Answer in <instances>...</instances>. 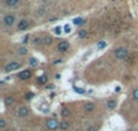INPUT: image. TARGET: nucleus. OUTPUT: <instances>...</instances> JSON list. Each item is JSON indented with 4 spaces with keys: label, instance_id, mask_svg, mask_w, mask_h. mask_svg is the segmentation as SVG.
<instances>
[{
    "label": "nucleus",
    "instance_id": "nucleus-6",
    "mask_svg": "<svg viewBox=\"0 0 138 131\" xmlns=\"http://www.w3.org/2000/svg\"><path fill=\"white\" fill-rule=\"evenodd\" d=\"M57 49H58L59 52L64 53V52H67V51L69 49V43H68L67 41H61V42L58 43V46H57Z\"/></svg>",
    "mask_w": 138,
    "mask_h": 131
},
{
    "label": "nucleus",
    "instance_id": "nucleus-5",
    "mask_svg": "<svg viewBox=\"0 0 138 131\" xmlns=\"http://www.w3.org/2000/svg\"><path fill=\"white\" fill-rule=\"evenodd\" d=\"M28 114H29V108L26 107V106L20 107L18 111H17V115H18L20 118H24V117H27Z\"/></svg>",
    "mask_w": 138,
    "mask_h": 131
},
{
    "label": "nucleus",
    "instance_id": "nucleus-8",
    "mask_svg": "<svg viewBox=\"0 0 138 131\" xmlns=\"http://www.w3.org/2000/svg\"><path fill=\"white\" fill-rule=\"evenodd\" d=\"M28 27H29V23H28V21H26V19H22V21H20V23H18V30H20V31H23V30H26Z\"/></svg>",
    "mask_w": 138,
    "mask_h": 131
},
{
    "label": "nucleus",
    "instance_id": "nucleus-9",
    "mask_svg": "<svg viewBox=\"0 0 138 131\" xmlns=\"http://www.w3.org/2000/svg\"><path fill=\"white\" fill-rule=\"evenodd\" d=\"M115 107H116V101L114 99H109L107 101V108L108 109H114Z\"/></svg>",
    "mask_w": 138,
    "mask_h": 131
},
{
    "label": "nucleus",
    "instance_id": "nucleus-19",
    "mask_svg": "<svg viewBox=\"0 0 138 131\" xmlns=\"http://www.w3.org/2000/svg\"><path fill=\"white\" fill-rule=\"evenodd\" d=\"M97 130H98V126L97 125H91V126L87 127L86 131H97Z\"/></svg>",
    "mask_w": 138,
    "mask_h": 131
},
{
    "label": "nucleus",
    "instance_id": "nucleus-26",
    "mask_svg": "<svg viewBox=\"0 0 138 131\" xmlns=\"http://www.w3.org/2000/svg\"><path fill=\"white\" fill-rule=\"evenodd\" d=\"M29 63H30V65H33V66H35V65H36V59H35V58H30V60H29Z\"/></svg>",
    "mask_w": 138,
    "mask_h": 131
},
{
    "label": "nucleus",
    "instance_id": "nucleus-18",
    "mask_svg": "<svg viewBox=\"0 0 138 131\" xmlns=\"http://www.w3.org/2000/svg\"><path fill=\"white\" fill-rule=\"evenodd\" d=\"M105 46H107V42H105V41H101V42L97 45V48H98V49H102V48H104Z\"/></svg>",
    "mask_w": 138,
    "mask_h": 131
},
{
    "label": "nucleus",
    "instance_id": "nucleus-2",
    "mask_svg": "<svg viewBox=\"0 0 138 131\" xmlns=\"http://www.w3.org/2000/svg\"><path fill=\"white\" fill-rule=\"evenodd\" d=\"M59 126H61V123H58L56 119H48V120L46 121V127H47L48 130H51V131L57 130Z\"/></svg>",
    "mask_w": 138,
    "mask_h": 131
},
{
    "label": "nucleus",
    "instance_id": "nucleus-14",
    "mask_svg": "<svg viewBox=\"0 0 138 131\" xmlns=\"http://www.w3.org/2000/svg\"><path fill=\"white\" fill-rule=\"evenodd\" d=\"M59 127H61L62 130H67V129L69 127V123L64 120V121H62V123H61V126H59Z\"/></svg>",
    "mask_w": 138,
    "mask_h": 131
},
{
    "label": "nucleus",
    "instance_id": "nucleus-17",
    "mask_svg": "<svg viewBox=\"0 0 138 131\" xmlns=\"http://www.w3.org/2000/svg\"><path fill=\"white\" fill-rule=\"evenodd\" d=\"M44 43H45V45H51V43H52V37L46 36V37L44 39Z\"/></svg>",
    "mask_w": 138,
    "mask_h": 131
},
{
    "label": "nucleus",
    "instance_id": "nucleus-1",
    "mask_svg": "<svg viewBox=\"0 0 138 131\" xmlns=\"http://www.w3.org/2000/svg\"><path fill=\"white\" fill-rule=\"evenodd\" d=\"M114 54H115V57H116L117 59L122 60V59H125V58L128 55V51H127L126 48H124V47H119V48L115 49Z\"/></svg>",
    "mask_w": 138,
    "mask_h": 131
},
{
    "label": "nucleus",
    "instance_id": "nucleus-13",
    "mask_svg": "<svg viewBox=\"0 0 138 131\" xmlns=\"http://www.w3.org/2000/svg\"><path fill=\"white\" fill-rule=\"evenodd\" d=\"M73 23L75 25H83V24H85V19H83V18H74Z\"/></svg>",
    "mask_w": 138,
    "mask_h": 131
},
{
    "label": "nucleus",
    "instance_id": "nucleus-4",
    "mask_svg": "<svg viewBox=\"0 0 138 131\" xmlns=\"http://www.w3.org/2000/svg\"><path fill=\"white\" fill-rule=\"evenodd\" d=\"M4 24L6 27H12L15 24V16L14 15H6L4 17Z\"/></svg>",
    "mask_w": 138,
    "mask_h": 131
},
{
    "label": "nucleus",
    "instance_id": "nucleus-22",
    "mask_svg": "<svg viewBox=\"0 0 138 131\" xmlns=\"http://www.w3.org/2000/svg\"><path fill=\"white\" fill-rule=\"evenodd\" d=\"M18 53L22 54V55H24V54H27V49H26L24 47H21V48L18 49Z\"/></svg>",
    "mask_w": 138,
    "mask_h": 131
},
{
    "label": "nucleus",
    "instance_id": "nucleus-3",
    "mask_svg": "<svg viewBox=\"0 0 138 131\" xmlns=\"http://www.w3.org/2000/svg\"><path fill=\"white\" fill-rule=\"evenodd\" d=\"M21 66V63H17V61H11V63H9L6 66H5V72H10V71H15V70H17L18 67Z\"/></svg>",
    "mask_w": 138,
    "mask_h": 131
},
{
    "label": "nucleus",
    "instance_id": "nucleus-15",
    "mask_svg": "<svg viewBox=\"0 0 138 131\" xmlns=\"http://www.w3.org/2000/svg\"><path fill=\"white\" fill-rule=\"evenodd\" d=\"M79 37H80V39L87 37V31H86V30H80V31H79Z\"/></svg>",
    "mask_w": 138,
    "mask_h": 131
},
{
    "label": "nucleus",
    "instance_id": "nucleus-7",
    "mask_svg": "<svg viewBox=\"0 0 138 131\" xmlns=\"http://www.w3.org/2000/svg\"><path fill=\"white\" fill-rule=\"evenodd\" d=\"M18 78L22 79V81H26V79H29L30 78V71L29 70H23L18 73Z\"/></svg>",
    "mask_w": 138,
    "mask_h": 131
},
{
    "label": "nucleus",
    "instance_id": "nucleus-16",
    "mask_svg": "<svg viewBox=\"0 0 138 131\" xmlns=\"http://www.w3.org/2000/svg\"><path fill=\"white\" fill-rule=\"evenodd\" d=\"M12 103H14V99H12L11 96H9V97H5V105L10 106V105H12Z\"/></svg>",
    "mask_w": 138,
    "mask_h": 131
},
{
    "label": "nucleus",
    "instance_id": "nucleus-25",
    "mask_svg": "<svg viewBox=\"0 0 138 131\" xmlns=\"http://www.w3.org/2000/svg\"><path fill=\"white\" fill-rule=\"evenodd\" d=\"M68 114H69V111H68L67 108H63V109H62V115H63V117H67Z\"/></svg>",
    "mask_w": 138,
    "mask_h": 131
},
{
    "label": "nucleus",
    "instance_id": "nucleus-10",
    "mask_svg": "<svg viewBox=\"0 0 138 131\" xmlns=\"http://www.w3.org/2000/svg\"><path fill=\"white\" fill-rule=\"evenodd\" d=\"M95 103L93 102H87L86 105H85V112H87V113H90V112H92L93 109H95Z\"/></svg>",
    "mask_w": 138,
    "mask_h": 131
},
{
    "label": "nucleus",
    "instance_id": "nucleus-24",
    "mask_svg": "<svg viewBox=\"0 0 138 131\" xmlns=\"http://www.w3.org/2000/svg\"><path fill=\"white\" fill-rule=\"evenodd\" d=\"M34 45H36V46L38 45H41V39L40 37H35L34 39Z\"/></svg>",
    "mask_w": 138,
    "mask_h": 131
},
{
    "label": "nucleus",
    "instance_id": "nucleus-12",
    "mask_svg": "<svg viewBox=\"0 0 138 131\" xmlns=\"http://www.w3.org/2000/svg\"><path fill=\"white\" fill-rule=\"evenodd\" d=\"M46 82H47V76L46 75H42V76L38 77V83L39 84H45Z\"/></svg>",
    "mask_w": 138,
    "mask_h": 131
},
{
    "label": "nucleus",
    "instance_id": "nucleus-11",
    "mask_svg": "<svg viewBox=\"0 0 138 131\" xmlns=\"http://www.w3.org/2000/svg\"><path fill=\"white\" fill-rule=\"evenodd\" d=\"M18 3H20V0H6V5H7V6H10V7L16 6Z\"/></svg>",
    "mask_w": 138,
    "mask_h": 131
},
{
    "label": "nucleus",
    "instance_id": "nucleus-20",
    "mask_svg": "<svg viewBox=\"0 0 138 131\" xmlns=\"http://www.w3.org/2000/svg\"><path fill=\"white\" fill-rule=\"evenodd\" d=\"M132 96H133V99H134V100H137V101H138V88H137V89H134V90L132 91Z\"/></svg>",
    "mask_w": 138,
    "mask_h": 131
},
{
    "label": "nucleus",
    "instance_id": "nucleus-29",
    "mask_svg": "<svg viewBox=\"0 0 138 131\" xmlns=\"http://www.w3.org/2000/svg\"><path fill=\"white\" fill-rule=\"evenodd\" d=\"M27 40H28V36H26V37H24V40H23V42L26 43V42H27Z\"/></svg>",
    "mask_w": 138,
    "mask_h": 131
},
{
    "label": "nucleus",
    "instance_id": "nucleus-23",
    "mask_svg": "<svg viewBox=\"0 0 138 131\" xmlns=\"http://www.w3.org/2000/svg\"><path fill=\"white\" fill-rule=\"evenodd\" d=\"M61 33H62V28H61V27H56V28H55V34L59 35Z\"/></svg>",
    "mask_w": 138,
    "mask_h": 131
},
{
    "label": "nucleus",
    "instance_id": "nucleus-28",
    "mask_svg": "<svg viewBox=\"0 0 138 131\" xmlns=\"http://www.w3.org/2000/svg\"><path fill=\"white\" fill-rule=\"evenodd\" d=\"M64 30H65V33H70V27L65 25V27H64Z\"/></svg>",
    "mask_w": 138,
    "mask_h": 131
},
{
    "label": "nucleus",
    "instance_id": "nucleus-21",
    "mask_svg": "<svg viewBox=\"0 0 138 131\" xmlns=\"http://www.w3.org/2000/svg\"><path fill=\"white\" fill-rule=\"evenodd\" d=\"M6 126V121H5V119L4 118H0V127H5Z\"/></svg>",
    "mask_w": 138,
    "mask_h": 131
},
{
    "label": "nucleus",
    "instance_id": "nucleus-27",
    "mask_svg": "<svg viewBox=\"0 0 138 131\" xmlns=\"http://www.w3.org/2000/svg\"><path fill=\"white\" fill-rule=\"evenodd\" d=\"M75 91L79 93V94H84V93H85V90H84L83 88H75Z\"/></svg>",
    "mask_w": 138,
    "mask_h": 131
}]
</instances>
